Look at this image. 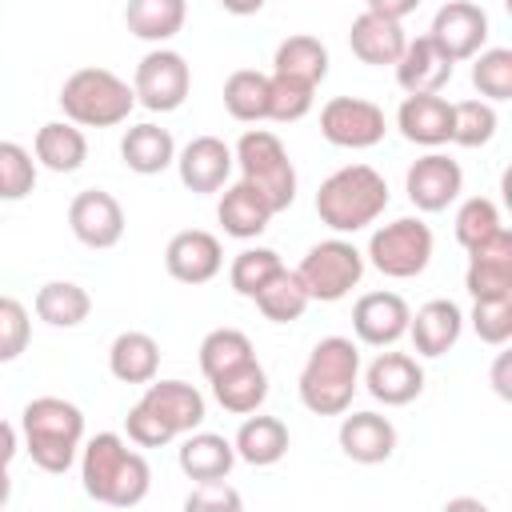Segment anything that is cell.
<instances>
[{"instance_id":"1","label":"cell","mask_w":512,"mask_h":512,"mask_svg":"<svg viewBox=\"0 0 512 512\" xmlns=\"http://www.w3.org/2000/svg\"><path fill=\"white\" fill-rule=\"evenodd\" d=\"M80 480L96 504L136 508L148 496L152 468L136 448H128L124 436L96 432L88 444H80Z\"/></svg>"},{"instance_id":"2","label":"cell","mask_w":512,"mask_h":512,"mask_svg":"<svg viewBox=\"0 0 512 512\" xmlns=\"http://www.w3.org/2000/svg\"><path fill=\"white\" fill-rule=\"evenodd\" d=\"M356 384H360V352L348 336H324L312 344L304 368H300V380H296V392H300V404L316 416H344L352 408V396H356Z\"/></svg>"},{"instance_id":"3","label":"cell","mask_w":512,"mask_h":512,"mask_svg":"<svg viewBox=\"0 0 512 512\" xmlns=\"http://www.w3.org/2000/svg\"><path fill=\"white\" fill-rule=\"evenodd\" d=\"M20 432L40 472H68L84 444V412L64 396H36L20 412Z\"/></svg>"},{"instance_id":"4","label":"cell","mask_w":512,"mask_h":512,"mask_svg":"<svg viewBox=\"0 0 512 512\" xmlns=\"http://www.w3.org/2000/svg\"><path fill=\"white\" fill-rule=\"evenodd\" d=\"M388 208V180L372 164H344L316 188V216L336 236H352Z\"/></svg>"},{"instance_id":"5","label":"cell","mask_w":512,"mask_h":512,"mask_svg":"<svg viewBox=\"0 0 512 512\" xmlns=\"http://www.w3.org/2000/svg\"><path fill=\"white\" fill-rule=\"evenodd\" d=\"M60 108L64 120H72L76 128H116L136 108V92L116 72L92 64V68H76L60 84Z\"/></svg>"},{"instance_id":"6","label":"cell","mask_w":512,"mask_h":512,"mask_svg":"<svg viewBox=\"0 0 512 512\" xmlns=\"http://www.w3.org/2000/svg\"><path fill=\"white\" fill-rule=\"evenodd\" d=\"M236 168H240V180H248L268 204L272 212H284L292 200H296V168L288 160V148L280 144L276 132L268 128H248L236 148Z\"/></svg>"},{"instance_id":"7","label":"cell","mask_w":512,"mask_h":512,"mask_svg":"<svg viewBox=\"0 0 512 512\" xmlns=\"http://www.w3.org/2000/svg\"><path fill=\"white\" fill-rule=\"evenodd\" d=\"M308 300H320V304H336L344 300L360 276H364V252L344 240V236H332V240H320L304 252L300 268H296Z\"/></svg>"},{"instance_id":"8","label":"cell","mask_w":512,"mask_h":512,"mask_svg":"<svg viewBox=\"0 0 512 512\" xmlns=\"http://www.w3.org/2000/svg\"><path fill=\"white\" fill-rule=\"evenodd\" d=\"M368 260L376 272L392 280H412L432 260V228L420 216H400L392 224H380L368 240Z\"/></svg>"},{"instance_id":"9","label":"cell","mask_w":512,"mask_h":512,"mask_svg":"<svg viewBox=\"0 0 512 512\" xmlns=\"http://www.w3.org/2000/svg\"><path fill=\"white\" fill-rule=\"evenodd\" d=\"M132 92H136V104H144L148 112H176L192 92V68L180 52L156 44L152 52L140 56Z\"/></svg>"},{"instance_id":"10","label":"cell","mask_w":512,"mask_h":512,"mask_svg":"<svg viewBox=\"0 0 512 512\" xmlns=\"http://www.w3.org/2000/svg\"><path fill=\"white\" fill-rule=\"evenodd\" d=\"M388 132L384 108L364 100V96H332L320 108V136L336 148H372Z\"/></svg>"},{"instance_id":"11","label":"cell","mask_w":512,"mask_h":512,"mask_svg":"<svg viewBox=\"0 0 512 512\" xmlns=\"http://www.w3.org/2000/svg\"><path fill=\"white\" fill-rule=\"evenodd\" d=\"M428 40L452 60H472L484 44H488V12L476 0H448L428 28Z\"/></svg>"},{"instance_id":"12","label":"cell","mask_w":512,"mask_h":512,"mask_svg":"<svg viewBox=\"0 0 512 512\" xmlns=\"http://www.w3.org/2000/svg\"><path fill=\"white\" fill-rule=\"evenodd\" d=\"M124 224L128 220H124L120 200L104 188H84L68 204V228L84 248H96V252L116 248L124 240Z\"/></svg>"},{"instance_id":"13","label":"cell","mask_w":512,"mask_h":512,"mask_svg":"<svg viewBox=\"0 0 512 512\" xmlns=\"http://www.w3.org/2000/svg\"><path fill=\"white\" fill-rule=\"evenodd\" d=\"M236 168V156L232 148L220 140V136H192L180 152H176V172H180V184L196 196H208V192H220L228 184Z\"/></svg>"},{"instance_id":"14","label":"cell","mask_w":512,"mask_h":512,"mask_svg":"<svg viewBox=\"0 0 512 512\" xmlns=\"http://www.w3.org/2000/svg\"><path fill=\"white\" fill-rule=\"evenodd\" d=\"M404 192L420 212H444L460 192H464V172L452 156L444 152H428L420 156L408 176H404Z\"/></svg>"},{"instance_id":"15","label":"cell","mask_w":512,"mask_h":512,"mask_svg":"<svg viewBox=\"0 0 512 512\" xmlns=\"http://www.w3.org/2000/svg\"><path fill=\"white\" fill-rule=\"evenodd\" d=\"M408 316L412 308L396 292H364L352 304V332L360 344L372 348H392L400 336H408Z\"/></svg>"},{"instance_id":"16","label":"cell","mask_w":512,"mask_h":512,"mask_svg":"<svg viewBox=\"0 0 512 512\" xmlns=\"http://www.w3.org/2000/svg\"><path fill=\"white\" fill-rule=\"evenodd\" d=\"M164 268L180 284H208L224 268V248L204 228H184L164 248Z\"/></svg>"},{"instance_id":"17","label":"cell","mask_w":512,"mask_h":512,"mask_svg":"<svg viewBox=\"0 0 512 512\" xmlns=\"http://www.w3.org/2000/svg\"><path fill=\"white\" fill-rule=\"evenodd\" d=\"M464 288L472 300L480 296H508L512 292V232L496 228L488 240L468 248V272Z\"/></svg>"},{"instance_id":"18","label":"cell","mask_w":512,"mask_h":512,"mask_svg":"<svg viewBox=\"0 0 512 512\" xmlns=\"http://www.w3.org/2000/svg\"><path fill=\"white\" fill-rule=\"evenodd\" d=\"M364 388L384 408H404L424 392V368L408 352H380L364 368Z\"/></svg>"},{"instance_id":"19","label":"cell","mask_w":512,"mask_h":512,"mask_svg":"<svg viewBox=\"0 0 512 512\" xmlns=\"http://www.w3.org/2000/svg\"><path fill=\"white\" fill-rule=\"evenodd\" d=\"M396 128L404 140H412L420 148H440L452 136V104L440 92L404 96V104L396 108Z\"/></svg>"},{"instance_id":"20","label":"cell","mask_w":512,"mask_h":512,"mask_svg":"<svg viewBox=\"0 0 512 512\" xmlns=\"http://www.w3.org/2000/svg\"><path fill=\"white\" fill-rule=\"evenodd\" d=\"M408 36H404V24L400 20H388V16H376V12H360L348 28V48L360 64H372V68H388L400 60Z\"/></svg>"},{"instance_id":"21","label":"cell","mask_w":512,"mask_h":512,"mask_svg":"<svg viewBox=\"0 0 512 512\" xmlns=\"http://www.w3.org/2000/svg\"><path fill=\"white\" fill-rule=\"evenodd\" d=\"M460 332H464V312L452 300H428V304L416 308V316H408L412 348L420 356H428V360H436L448 348H456Z\"/></svg>"},{"instance_id":"22","label":"cell","mask_w":512,"mask_h":512,"mask_svg":"<svg viewBox=\"0 0 512 512\" xmlns=\"http://www.w3.org/2000/svg\"><path fill=\"white\" fill-rule=\"evenodd\" d=\"M140 404H148L176 436L200 428L204 416H208V404H204L200 388H192V384H184V380H148Z\"/></svg>"},{"instance_id":"23","label":"cell","mask_w":512,"mask_h":512,"mask_svg":"<svg viewBox=\"0 0 512 512\" xmlns=\"http://www.w3.org/2000/svg\"><path fill=\"white\" fill-rule=\"evenodd\" d=\"M340 452L356 464H384L396 452V424L380 412H352L340 420Z\"/></svg>"},{"instance_id":"24","label":"cell","mask_w":512,"mask_h":512,"mask_svg":"<svg viewBox=\"0 0 512 512\" xmlns=\"http://www.w3.org/2000/svg\"><path fill=\"white\" fill-rule=\"evenodd\" d=\"M392 68H396V84L404 88V96H416V92H440L452 80L456 64L428 36H416L404 44V52Z\"/></svg>"},{"instance_id":"25","label":"cell","mask_w":512,"mask_h":512,"mask_svg":"<svg viewBox=\"0 0 512 512\" xmlns=\"http://www.w3.org/2000/svg\"><path fill=\"white\" fill-rule=\"evenodd\" d=\"M272 216H276L272 204H268L248 180L228 184L224 196H220V204H216V220H220V228H224L232 240H256V236L268 228Z\"/></svg>"},{"instance_id":"26","label":"cell","mask_w":512,"mask_h":512,"mask_svg":"<svg viewBox=\"0 0 512 512\" xmlns=\"http://www.w3.org/2000/svg\"><path fill=\"white\" fill-rule=\"evenodd\" d=\"M176 460H180V472L188 480H196V484L200 480H228V472L236 464V448L220 432L192 428V432H184V444H180Z\"/></svg>"},{"instance_id":"27","label":"cell","mask_w":512,"mask_h":512,"mask_svg":"<svg viewBox=\"0 0 512 512\" xmlns=\"http://www.w3.org/2000/svg\"><path fill=\"white\" fill-rule=\"evenodd\" d=\"M208 384H212L216 404L224 412H232V416L260 412V404L268 400V372H264V364L256 356L236 364V368H228V372H220V376H212Z\"/></svg>"},{"instance_id":"28","label":"cell","mask_w":512,"mask_h":512,"mask_svg":"<svg viewBox=\"0 0 512 512\" xmlns=\"http://www.w3.org/2000/svg\"><path fill=\"white\" fill-rule=\"evenodd\" d=\"M232 448H236V460H244L252 468H268V464H276V460L288 456L292 436H288V424L284 420H276V416H252L248 412V420L236 428Z\"/></svg>"},{"instance_id":"29","label":"cell","mask_w":512,"mask_h":512,"mask_svg":"<svg viewBox=\"0 0 512 512\" xmlns=\"http://www.w3.org/2000/svg\"><path fill=\"white\" fill-rule=\"evenodd\" d=\"M32 156L48 172H76L88 160V140L72 120H48L36 128Z\"/></svg>"},{"instance_id":"30","label":"cell","mask_w":512,"mask_h":512,"mask_svg":"<svg viewBox=\"0 0 512 512\" xmlns=\"http://www.w3.org/2000/svg\"><path fill=\"white\" fill-rule=\"evenodd\" d=\"M120 160L136 176H156L168 164H176V140L160 124H132L120 140Z\"/></svg>"},{"instance_id":"31","label":"cell","mask_w":512,"mask_h":512,"mask_svg":"<svg viewBox=\"0 0 512 512\" xmlns=\"http://www.w3.org/2000/svg\"><path fill=\"white\" fill-rule=\"evenodd\" d=\"M108 372L120 380V384H148L156 380L160 372V344L148 336V332H120L108 348Z\"/></svg>"},{"instance_id":"32","label":"cell","mask_w":512,"mask_h":512,"mask_svg":"<svg viewBox=\"0 0 512 512\" xmlns=\"http://www.w3.org/2000/svg\"><path fill=\"white\" fill-rule=\"evenodd\" d=\"M32 308L48 328H80L92 312V296L76 280H48L36 288Z\"/></svg>"},{"instance_id":"33","label":"cell","mask_w":512,"mask_h":512,"mask_svg":"<svg viewBox=\"0 0 512 512\" xmlns=\"http://www.w3.org/2000/svg\"><path fill=\"white\" fill-rule=\"evenodd\" d=\"M188 20V4L184 0H128L124 4V24L136 40L148 44H164L172 40Z\"/></svg>"},{"instance_id":"34","label":"cell","mask_w":512,"mask_h":512,"mask_svg":"<svg viewBox=\"0 0 512 512\" xmlns=\"http://www.w3.org/2000/svg\"><path fill=\"white\" fill-rule=\"evenodd\" d=\"M272 72L320 88L324 76H328V48H324L316 36L296 32V36L280 40V48H276V56H272Z\"/></svg>"},{"instance_id":"35","label":"cell","mask_w":512,"mask_h":512,"mask_svg":"<svg viewBox=\"0 0 512 512\" xmlns=\"http://www.w3.org/2000/svg\"><path fill=\"white\" fill-rule=\"evenodd\" d=\"M224 108H228V116L240 120V124L268 120V72L236 68V72L224 80Z\"/></svg>"},{"instance_id":"36","label":"cell","mask_w":512,"mask_h":512,"mask_svg":"<svg viewBox=\"0 0 512 512\" xmlns=\"http://www.w3.org/2000/svg\"><path fill=\"white\" fill-rule=\"evenodd\" d=\"M252 300H256L260 316L272 320V324H292V320H300L304 308L312 304L308 292H304V284H300V276L288 272V268H280V272H276Z\"/></svg>"},{"instance_id":"37","label":"cell","mask_w":512,"mask_h":512,"mask_svg":"<svg viewBox=\"0 0 512 512\" xmlns=\"http://www.w3.org/2000/svg\"><path fill=\"white\" fill-rule=\"evenodd\" d=\"M252 356H256V348L240 328H212L200 340V372L208 380L228 372V368H236V364H244V360H252Z\"/></svg>"},{"instance_id":"38","label":"cell","mask_w":512,"mask_h":512,"mask_svg":"<svg viewBox=\"0 0 512 512\" xmlns=\"http://www.w3.org/2000/svg\"><path fill=\"white\" fill-rule=\"evenodd\" d=\"M472 84L488 104L512 100V48H480L472 56Z\"/></svg>"},{"instance_id":"39","label":"cell","mask_w":512,"mask_h":512,"mask_svg":"<svg viewBox=\"0 0 512 512\" xmlns=\"http://www.w3.org/2000/svg\"><path fill=\"white\" fill-rule=\"evenodd\" d=\"M280 268H284L280 252H272V248H244V252H236V260H232V268H228L232 292L244 296V300H252Z\"/></svg>"},{"instance_id":"40","label":"cell","mask_w":512,"mask_h":512,"mask_svg":"<svg viewBox=\"0 0 512 512\" xmlns=\"http://www.w3.org/2000/svg\"><path fill=\"white\" fill-rule=\"evenodd\" d=\"M32 188H36V156L16 140H0V200L16 204L32 196Z\"/></svg>"},{"instance_id":"41","label":"cell","mask_w":512,"mask_h":512,"mask_svg":"<svg viewBox=\"0 0 512 512\" xmlns=\"http://www.w3.org/2000/svg\"><path fill=\"white\" fill-rule=\"evenodd\" d=\"M496 124L500 120L488 100H460V104H452V136L448 140L460 148H480L496 136Z\"/></svg>"},{"instance_id":"42","label":"cell","mask_w":512,"mask_h":512,"mask_svg":"<svg viewBox=\"0 0 512 512\" xmlns=\"http://www.w3.org/2000/svg\"><path fill=\"white\" fill-rule=\"evenodd\" d=\"M312 100H316V88L312 84H300L292 76H268V120H280V124H292V120H304L312 112Z\"/></svg>"},{"instance_id":"43","label":"cell","mask_w":512,"mask_h":512,"mask_svg":"<svg viewBox=\"0 0 512 512\" xmlns=\"http://www.w3.org/2000/svg\"><path fill=\"white\" fill-rule=\"evenodd\" d=\"M456 240H460V248L468 252V248H476L480 240H488L496 228H504V220H500V208L488 200V196H472V200H464L460 208H456Z\"/></svg>"},{"instance_id":"44","label":"cell","mask_w":512,"mask_h":512,"mask_svg":"<svg viewBox=\"0 0 512 512\" xmlns=\"http://www.w3.org/2000/svg\"><path fill=\"white\" fill-rule=\"evenodd\" d=\"M468 320H472V332L484 344H492V348L508 344V336H512V292L508 296H480V300H472Z\"/></svg>"},{"instance_id":"45","label":"cell","mask_w":512,"mask_h":512,"mask_svg":"<svg viewBox=\"0 0 512 512\" xmlns=\"http://www.w3.org/2000/svg\"><path fill=\"white\" fill-rule=\"evenodd\" d=\"M32 340V320L28 308L16 296H0V364L16 360Z\"/></svg>"},{"instance_id":"46","label":"cell","mask_w":512,"mask_h":512,"mask_svg":"<svg viewBox=\"0 0 512 512\" xmlns=\"http://www.w3.org/2000/svg\"><path fill=\"white\" fill-rule=\"evenodd\" d=\"M124 432H128V440L136 444V448H164L168 440H176V432L148 408V404H132L128 408V416H124Z\"/></svg>"},{"instance_id":"47","label":"cell","mask_w":512,"mask_h":512,"mask_svg":"<svg viewBox=\"0 0 512 512\" xmlns=\"http://www.w3.org/2000/svg\"><path fill=\"white\" fill-rule=\"evenodd\" d=\"M244 500H240V492L228 484V480H200L192 492H188V500H184V508L188 512H236Z\"/></svg>"},{"instance_id":"48","label":"cell","mask_w":512,"mask_h":512,"mask_svg":"<svg viewBox=\"0 0 512 512\" xmlns=\"http://www.w3.org/2000/svg\"><path fill=\"white\" fill-rule=\"evenodd\" d=\"M420 0H364V12H376V16H388V20H404L408 12H416Z\"/></svg>"},{"instance_id":"49","label":"cell","mask_w":512,"mask_h":512,"mask_svg":"<svg viewBox=\"0 0 512 512\" xmlns=\"http://www.w3.org/2000/svg\"><path fill=\"white\" fill-rule=\"evenodd\" d=\"M16 452H20V436H16V428L8 420H0V464L8 468Z\"/></svg>"},{"instance_id":"50","label":"cell","mask_w":512,"mask_h":512,"mask_svg":"<svg viewBox=\"0 0 512 512\" xmlns=\"http://www.w3.org/2000/svg\"><path fill=\"white\" fill-rule=\"evenodd\" d=\"M492 384H496V392L508 400L512 396V388H508V352H500L496 356V368H492Z\"/></svg>"},{"instance_id":"51","label":"cell","mask_w":512,"mask_h":512,"mask_svg":"<svg viewBox=\"0 0 512 512\" xmlns=\"http://www.w3.org/2000/svg\"><path fill=\"white\" fill-rule=\"evenodd\" d=\"M264 4H268V0H220V8L232 12V16H256Z\"/></svg>"},{"instance_id":"52","label":"cell","mask_w":512,"mask_h":512,"mask_svg":"<svg viewBox=\"0 0 512 512\" xmlns=\"http://www.w3.org/2000/svg\"><path fill=\"white\" fill-rule=\"evenodd\" d=\"M12 500V476H8V468L0 464V508Z\"/></svg>"}]
</instances>
